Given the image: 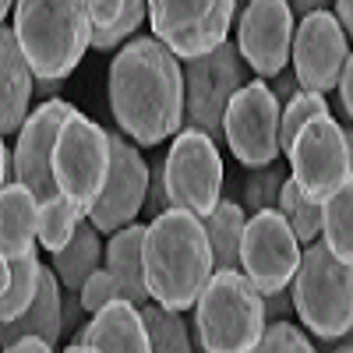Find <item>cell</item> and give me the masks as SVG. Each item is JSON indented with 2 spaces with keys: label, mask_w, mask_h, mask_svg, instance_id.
Masks as SVG:
<instances>
[{
  "label": "cell",
  "mask_w": 353,
  "mask_h": 353,
  "mask_svg": "<svg viewBox=\"0 0 353 353\" xmlns=\"http://www.w3.org/2000/svg\"><path fill=\"white\" fill-rule=\"evenodd\" d=\"M110 110L138 145H159L184 124L188 92L176 53L156 36H134L110 64Z\"/></svg>",
  "instance_id": "cell-1"
},
{
  "label": "cell",
  "mask_w": 353,
  "mask_h": 353,
  "mask_svg": "<svg viewBox=\"0 0 353 353\" xmlns=\"http://www.w3.org/2000/svg\"><path fill=\"white\" fill-rule=\"evenodd\" d=\"M145 276L156 304L173 311L198 304L216 276V258L201 216L188 209H166L145 226Z\"/></svg>",
  "instance_id": "cell-2"
},
{
  "label": "cell",
  "mask_w": 353,
  "mask_h": 353,
  "mask_svg": "<svg viewBox=\"0 0 353 353\" xmlns=\"http://www.w3.org/2000/svg\"><path fill=\"white\" fill-rule=\"evenodd\" d=\"M11 28L36 78L64 81L92 46V18L85 0H14Z\"/></svg>",
  "instance_id": "cell-3"
},
{
  "label": "cell",
  "mask_w": 353,
  "mask_h": 353,
  "mask_svg": "<svg viewBox=\"0 0 353 353\" xmlns=\"http://www.w3.org/2000/svg\"><path fill=\"white\" fill-rule=\"evenodd\" d=\"M265 297L244 276L216 269L194 307V332L205 353H251L265 336Z\"/></svg>",
  "instance_id": "cell-4"
},
{
  "label": "cell",
  "mask_w": 353,
  "mask_h": 353,
  "mask_svg": "<svg viewBox=\"0 0 353 353\" xmlns=\"http://www.w3.org/2000/svg\"><path fill=\"white\" fill-rule=\"evenodd\" d=\"M290 293L297 318L318 339L339 343L353 332V261H343L325 241L304 248Z\"/></svg>",
  "instance_id": "cell-5"
},
{
  "label": "cell",
  "mask_w": 353,
  "mask_h": 353,
  "mask_svg": "<svg viewBox=\"0 0 353 353\" xmlns=\"http://www.w3.org/2000/svg\"><path fill=\"white\" fill-rule=\"evenodd\" d=\"M248 85V61L237 43H223L205 57H191L184 68V92H188V128H198L209 138H226L223 121L233 96Z\"/></svg>",
  "instance_id": "cell-6"
},
{
  "label": "cell",
  "mask_w": 353,
  "mask_h": 353,
  "mask_svg": "<svg viewBox=\"0 0 353 353\" xmlns=\"http://www.w3.org/2000/svg\"><path fill=\"white\" fill-rule=\"evenodd\" d=\"M110 131H103L96 121L74 113L61 128L53 149V176L64 198L88 212L99 201L106 176H110Z\"/></svg>",
  "instance_id": "cell-7"
},
{
  "label": "cell",
  "mask_w": 353,
  "mask_h": 353,
  "mask_svg": "<svg viewBox=\"0 0 353 353\" xmlns=\"http://www.w3.org/2000/svg\"><path fill=\"white\" fill-rule=\"evenodd\" d=\"M237 0H149L152 36L176 57H205L226 43Z\"/></svg>",
  "instance_id": "cell-8"
},
{
  "label": "cell",
  "mask_w": 353,
  "mask_h": 353,
  "mask_svg": "<svg viewBox=\"0 0 353 353\" xmlns=\"http://www.w3.org/2000/svg\"><path fill=\"white\" fill-rule=\"evenodd\" d=\"M223 188V159L216 149V138L198 128L176 134L173 149L166 152V191L173 209H188L194 216H209Z\"/></svg>",
  "instance_id": "cell-9"
},
{
  "label": "cell",
  "mask_w": 353,
  "mask_h": 353,
  "mask_svg": "<svg viewBox=\"0 0 353 353\" xmlns=\"http://www.w3.org/2000/svg\"><path fill=\"white\" fill-rule=\"evenodd\" d=\"M301 269V241L279 209L254 212L241 244V272L261 290V297L290 290Z\"/></svg>",
  "instance_id": "cell-10"
},
{
  "label": "cell",
  "mask_w": 353,
  "mask_h": 353,
  "mask_svg": "<svg viewBox=\"0 0 353 353\" xmlns=\"http://www.w3.org/2000/svg\"><path fill=\"white\" fill-rule=\"evenodd\" d=\"M279 121H283V106L276 103V92L265 81H248L226 110V121H223L226 145L251 170L272 166L276 156L283 152Z\"/></svg>",
  "instance_id": "cell-11"
},
{
  "label": "cell",
  "mask_w": 353,
  "mask_h": 353,
  "mask_svg": "<svg viewBox=\"0 0 353 353\" xmlns=\"http://www.w3.org/2000/svg\"><path fill=\"white\" fill-rule=\"evenodd\" d=\"M74 113L78 110L64 99H46L28 113V121L18 131V141L11 145L14 181L25 184L39 201H50V198L61 194L57 176H53V149H57V138H61V128Z\"/></svg>",
  "instance_id": "cell-12"
},
{
  "label": "cell",
  "mask_w": 353,
  "mask_h": 353,
  "mask_svg": "<svg viewBox=\"0 0 353 353\" xmlns=\"http://www.w3.org/2000/svg\"><path fill=\"white\" fill-rule=\"evenodd\" d=\"M110 176L99 201L88 209V223L99 233H117L134 223L138 212H145L149 198V163L138 156V149L124 138L110 131Z\"/></svg>",
  "instance_id": "cell-13"
},
{
  "label": "cell",
  "mask_w": 353,
  "mask_h": 353,
  "mask_svg": "<svg viewBox=\"0 0 353 353\" xmlns=\"http://www.w3.org/2000/svg\"><path fill=\"white\" fill-rule=\"evenodd\" d=\"M286 156H290V166H293V181L321 201L353 173L350 149H346V131L332 121V117L311 121L297 138H293Z\"/></svg>",
  "instance_id": "cell-14"
},
{
  "label": "cell",
  "mask_w": 353,
  "mask_h": 353,
  "mask_svg": "<svg viewBox=\"0 0 353 353\" xmlns=\"http://www.w3.org/2000/svg\"><path fill=\"white\" fill-rule=\"evenodd\" d=\"M346 39H350L346 28L332 11L301 18L297 32H293V57H290L297 81L311 92H332L350 61Z\"/></svg>",
  "instance_id": "cell-15"
},
{
  "label": "cell",
  "mask_w": 353,
  "mask_h": 353,
  "mask_svg": "<svg viewBox=\"0 0 353 353\" xmlns=\"http://www.w3.org/2000/svg\"><path fill=\"white\" fill-rule=\"evenodd\" d=\"M293 8L290 0H248L237 21V50L251 71L276 78L293 57Z\"/></svg>",
  "instance_id": "cell-16"
},
{
  "label": "cell",
  "mask_w": 353,
  "mask_h": 353,
  "mask_svg": "<svg viewBox=\"0 0 353 353\" xmlns=\"http://www.w3.org/2000/svg\"><path fill=\"white\" fill-rule=\"evenodd\" d=\"M36 92V71L18 46L14 28L0 32V131L14 134L28 121V103Z\"/></svg>",
  "instance_id": "cell-17"
},
{
  "label": "cell",
  "mask_w": 353,
  "mask_h": 353,
  "mask_svg": "<svg viewBox=\"0 0 353 353\" xmlns=\"http://www.w3.org/2000/svg\"><path fill=\"white\" fill-rule=\"evenodd\" d=\"M74 343H88L99 353H152L149 329H145L141 307L131 301H113L74 336Z\"/></svg>",
  "instance_id": "cell-18"
},
{
  "label": "cell",
  "mask_w": 353,
  "mask_h": 353,
  "mask_svg": "<svg viewBox=\"0 0 353 353\" xmlns=\"http://www.w3.org/2000/svg\"><path fill=\"white\" fill-rule=\"evenodd\" d=\"M106 272L117 279L121 301H131L138 307L149 304V276H145V226L131 223L117 230L106 244Z\"/></svg>",
  "instance_id": "cell-19"
},
{
  "label": "cell",
  "mask_w": 353,
  "mask_h": 353,
  "mask_svg": "<svg viewBox=\"0 0 353 353\" xmlns=\"http://www.w3.org/2000/svg\"><path fill=\"white\" fill-rule=\"evenodd\" d=\"M39 209L43 201L25 184H4V194H0V254L4 258H21L36 251Z\"/></svg>",
  "instance_id": "cell-20"
},
{
  "label": "cell",
  "mask_w": 353,
  "mask_h": 353,
  "mask_svg": "<svg viewBox=\"0 0 353 353\" xmlns=\"http://www.w3.org/2000/svg\"><path fill=\"white\" fill-rule=\"evenodd\" d=\"M61 276L53 272V265H43V283L36 301L28 304L25 314L14 321H4V346L18 343L21 336H39L46 343H57L64 336V301H61Z\"/></svg>",
  "instance_id": "cell-21"
},
{
  "label": "cell",
  "mask_w": 353,
  "mask_h": 353,
  "mask_svg": "<svg viewBox=\"0 0 353 353\" xmlns=\"http://www.w3.org/2000/svg\"><path fill=\"white\" fill-rule=\"evenodd\" d=\"M92 18V46L110 50L131 39L149 18V0H85Z\"/></svg>",
  "instance_id": "cell-22"
},
{
  "label": "cell",
  "mask_w": 353,
  "mask_h": 353,
  "mask_svg": "<svg viewBox=\"0 0 353 353\" xmlns=\"http://www.w3.org/2000/svg\"><path fill=\"white\" fill-rule=\"evenodd\" d=\"M99 261H103V241H99V230L92 223H81L74 241L53 254V272L61 276L68 293H81V286L92 279V272H99Z\"/></svg>",
  "instance_id": "cell-23"
},
{
  "label": "cell",
  "mask_w": 353,
  "mask_h": 353,
  "mask_svg": "<svg viewBox=\"0 0 353 353\" xmlns=\"http://www.w3.org/2000/svg\"><path fill=\"white\" fill-rule=\"evenodd\" d=\"M205 230H209V244H212L216 269L241 272V244H244V230H248L244 205L223 198L216 209L205 216Z\"/></svg>",
  "instance_id": "cell-24"
},
{
  "label": "cell",
  "mask_w": 353,
  "mask_h": 353,
  "mask_svg": "<svg viewBox=\"0 0 353 353\" xmlns=\"http://www.w3.org/2000/svg\"><path fill=\"white\" fill-rule=\"evenodd\" d=\"M0 269H4V283H0L4 286L0 290V318L14 321L36 301L39 283H43V261L32 251V254H21V258H4Z\"/></svg>",
  "instance_id": "cell-25"
},
{
  "label": "cell",
  "mask_w": 353,
  "mask_h": 353,
  "mask_svg": "<svg viewBox=\"0 0 353 353\" xmlns=\"http://www.w3.org/2000/svg\"><path fill=\"white\" fill-rule=\"evenodd\" d=\"M279 212L286 216V223L293 226V233H297V241L307 248L314 244L321 233H325V201L307 194L297 181H286L283 188V198H279Z\"/></svg>",
  "instance_id": "cell-26"
},
{
  "label": "cell",
  "mask_w": 353,
  "mask_h": 353,
  "mask_svg": "<svg viewBox=\"0 0 353 353\" xmlns=\"http://www.w3.org/2000/svg\"><path fill=\"white\" fill-rule=\"evenodd\" d=\"M81 216H85V209L74 205L71 198H64V194L43 201V209H39V244L50 254L64 251L74 241V233L81 226Z\"/></svg>",
  "instance_id": "cell-27"
},
{
  "label": "cell",
  "mask_w": 353,
  "mask_h": 353,
  "mask_svg": "<svg viewBox=\"0 0 353 353\" xmlns=\"http://www.w3.org/2000/svg\"><path fill=\"white\" fill-rule=\"evenodd\" d=\"M321 237L343 261H353V173L325 198V233Z\"/></svg>",
  "instance_id": "cell-28"
},
{
  "label": "cell",
  "mask_w": 353,
  "mask_h": 353,
  "mask_svg": "<svg viewBox=\"0 0 353 353\" xmlns=\"http://www.w3.org/2000/svg\"><path fill=\"white\" fill-rule=\"evenodd\" d=\"M141 318H145V329H149L152 353H191V332L181 311L163 304H145Z\"/></svg>",
  "instance_id": "cell-29"
},
{
  "label": "cell",
  "mask_w": 353,
  "mask_h": 353,
  "mask_svg": "<svg viewBox=\"0 0 353 353\" xmlns=\"http://www.w3.org/2000/svg\"><path fill=\"white\" fill-rule=\"evenodd\" d=\"M318 117H332L329 113V99L325 92H311V88H301L297 99H290L283 106V121H279V141H283V152H290L293 138H297L311 121H318Z\"/></svg>",
  "instance_id": "cell-30"
},
{
  "label": "cell",
  "mask_w": 353,
  "mask_h": 353,
  "mask_svg": "<svg viewBox=\"0 0 353 353\" xmlns=\"http://www.w3.org/2000/svg\"><path fill=\"white\" fill-rule=\"evenodd\" d=\"M290 181V173L272 163V166H261L254 173H248L244 181V209L254 216V212H269V209H279V198H283V188Z\"/></svg>",
  "instance_id": "cell-31"
},
{
  "label": "cell",
  "mask_w": 353,
  "mask_h": 353,
  "mask_svg": "<svg viewBox=\"0 0 353 353\" xmlns=\"http://www.w3.org/2000/svg\"><path fill=\"white\" fill-rule=\"evenodd\" d=\"M251 353H314V343L293 321H272Z\"/></svg>",
  "instance_id": "cell-32"
},
{
  "label": "cell",
  "mask_w": 353,
  "mask_h": 353,
  "mask_svg": "<svg viewBox=\"0 0 353 353\" xmlns=\"http://www.w3.org/2000/svg\"><path fill=\"white\" fill-rule=\"evenodd\" d=\"M78 297H81L85 314H99L106 304L121 301V290H117V279H113L106 269H99V272H92V279H88V283L81 286Z\"/></svg>",
  "instance_id": "cell-33"
},
{
  "label": "cell",
  "mask_w": 353,
  "mask_h": 353,
  "mask_svg": "<svg viewBox=\"0 0 353 353\" xmlns=\"http://www.w3.org/2000/svg\"><path fill=\"white\" fill-rule=\"evenodd\" d=\"M166 209H173L170 191H166V159H152L149 163V198H145V212L156 219Z\"/></svg>",
  "instance_id": "cell-34"
},
{
  "label": "cell",
  "mask_w": 353,
  "mask_h": 353,
  "mask_svg": "<svg viewBox=\"0 0 353 353\" xmlns=\"http://www.w3.org/2000/svg\"><path fill=\"white\" fill-rule=\"evenodd\" d=\"M301 81H297V71H279L276 74V85H272V92H276V103L279 106H286L290 99H297L301 96Z\"/></svg>",
  "instance_id": "cell-35"
},
{
  "label": "cell",
  "mask_w": 353,
  "mask_h": 353,
  "mask_svg": "<svg viewBox=\"0 0 353 353\" xmlns=\"http://www.w3.org/2000/svg\"><path fill=\"white\" fill-rule=\"evenodd\" d=\"M293 311V293L290 290H283V293H272V297H265V314H269L272 321H286Z\"/></svg>",
  "instance_id": "cell-36"
},
{
  "label": "cell",
  "mask_w": 353,
  "mask_h": 353,
  "mask_svg": "<svg viewBox=\"0 0 353 353\" xmlns=\"http://www.w3.org/2000/svg\"><path fill=\"white\" fill-rule=\"evenodd\" d=\"M339 106L343 113L353 121V53H350V61L343 68V78H339Z\"/></svg>",
  "instance_id": "cell-37"
},
{
  "label": "cell",
  "mask_w": 353,
  "mask_h": 353,
  "mask_svg": "<svg viewBox=\"0 0 353 353\" xmlns=\"http://www.w3.org/2000/svg\"><path fill=\"white\" fill-rule=\"evenodd\" d=\"M4 353H53V343H46L39 336H21L18 343L4 346Z\"/></svg>",
  "instance_id": "cell-38"
},
{
  "label": "cell",
  "mask_w": 353,
  "mask_h": 353,
  "mask_svg": "<svg viewBox=\"0 0 353 353\" xmlns=\"http://www.w3.org/2000/svg\"><path fill=\"white\" fill-rule=\"evenodd\" d=\"M290 8L297 18H307V14H318V11H329L332 0H290Z\"/></svg>",
  "instance_id": "cell-39"
},
{
  "label": "cell",
  "mask_w": 353,
  "mask_h": 353,
  "mask_svg": "<svg viewBox=\"0 0 353 353\" xmlns=\"http://www.w3.org/2000/svg\"><path fill=\"white\" fill-rule=\"evenodd\" d=\"M78 311H85L81 307V297H78V293H71V297L64 301V332L78 325Z\"/></svg>",
  "instance_id": "cell-40"
},
{
  "label": "cell",
  "mask_w": 353,
  "mask_h": 353,
  "mask_svg": "<svg viewBox=\"0 0 353 353\" xmlns=\"http://www.w3.org/2000/svg\"><path fill=\"white\" fill-rule=\"evenodd\" d=\"M336 18L343 21L346 36L353 39V0H336Z\"/></svg>",
  "instance_id": "cell-41"
},
{
  "label": "cell",
  "mask_w": 353,
  "mask_h": 353,
  "mask_svg": "<svg viewBox=\"0 0 353 353\" xmlns=\"http://www.w3.org/2000/svg\"><path fill=\"white\" fill-rule=\"evenodd\" d=\"M36 92L43 96V103H46V99H57V92H61V81H53V78H39Z\"/></svg>",
  "instance_id": "cell-42"
},
{
  "label": "cell",
  "mask_w": 353,
  "mask_h": 353,
  "mask_svg": "<svg viewBox=\"0 0 353 353\" xmlns=\"http://www.w3.org/2000/svg\"><path fill=\"white\" fill-rule=\"evenodd\" d=\"M68 353H99V350H96V346H88V343H71Z\"/></svg>",
  "instance_id": "cell-43"
},
{
  "label": "cell",
  "mask_w": 353,
  "mask_h": 353,
  "mask_svg": "<svg viewBox=\"0 0 353 353\" xmlns=\"http://www.w3.org/2000/svg\"><path fill=\"white\" fill-rule=\"evenodd\" d=\"M346 131V149H350V166H353V128H343Z\"/></svg>",
  "instance_id": "cell-44"
},
{
  "label": "cell",
  "mask_w": 353,
  "mask_h": 353,
  "mask_svg": "<svg viewBox=\"0 0 353 353\" xmlns=\"http://www.w3.org/2000/svg\"><path fill=\"white\" fill-rule=\"evenodd\" d=\"M0 4H4V8H0L4 14H11V11H14V0H0Z\"/></svg>",
  "instance_id": "cell-45"
},
{
  "label": "cell",
  "mask_w": 353,
  "mask_h": 353,
  "mask_svg": "<svg viewBox=\"0 0 353 353\" xmlns=\"http://www.w3.org/2000/svg\"><path fill=\"white\" fill-rule=\"evenodd\" d=\"M332 353H353V346H339V350H332Z\"/></svg>",
  "instance_id": "cell-46"
},
{
  "label": "cell",
  "mask_w": 353,
  "mask_h": 353,
  "mask_svg": "<svg viewBox=\"0 0 353 353\" xmlns=\"http://www.w3.org/2000/svg\"><path fill=\"white\" fill-rule=\"evenodd\" d=\"M237 4H244V8H248V0H237Z\"/></svg>",
  "instance_id": "cell-47"
}]
</instances>
